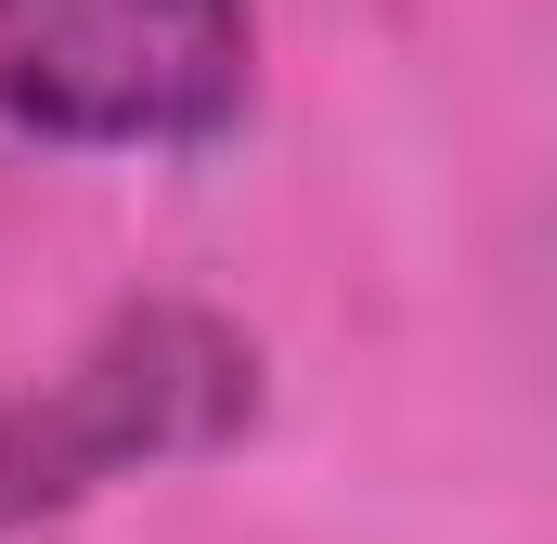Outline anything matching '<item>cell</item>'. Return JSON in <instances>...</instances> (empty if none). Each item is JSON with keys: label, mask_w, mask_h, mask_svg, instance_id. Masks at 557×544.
<instances>
[{"label": "cell", "mask_w": 557, "mask_h": 544, "mask_svg": "<svg viewBox=\"0 0 557 544\" xmlns=\"http://www.w3.org/2000/svg\"><path fill=\"white\" fill-rule=\"evenodd\" d=\"M247 428H260V337L195 298H131L52 376L0 390V544L39 519H78L117 480L195 467Z\"/></svg>", "instance_id": "1"}, {"label": "cell", "mask_w": 557, "mask_h": 544, "mask_svg": "<svg viewBox=\"0 0 557 544\" xmlns=\"http://www.w3.org/2000/svg\"><path fill=\"white\" fill-rule=\"evenodd\" d=\"M247 0H0V143L39 156H195L247 118Z\"/></svg>", "instance_id": "2"}]
</instances>
